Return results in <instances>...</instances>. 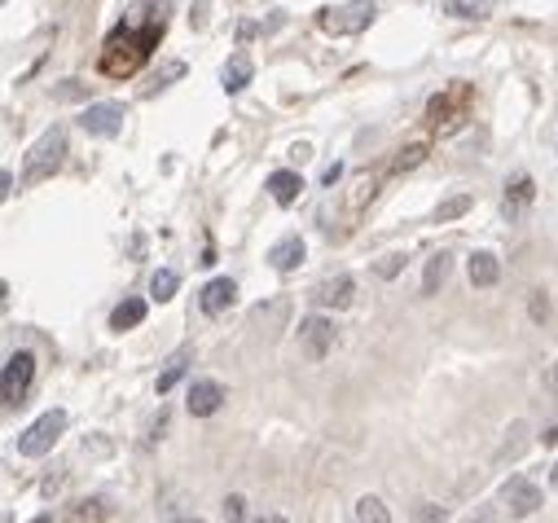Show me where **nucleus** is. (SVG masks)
I'll return each instance as SVG.
<instances>
[{"label": "nucleus", "mask_w": 558, "mask_h": 523, "mask_svg": "<svg viewBox=\"0 0 558 523\" xmlns=\"http://www.w3.org/2000/svg\"><path fill=\"white\" fill-rule=\"evenodd\" d=\"M233 299H238V282L233 277H211L203 286V295H199L207 316H220L224 308H233Z\"/></svg>", "instance_id": "10"}, {"label": "nucleus", "mask_w": 558, "mask_h": 523, "mask_svg": "<svg viewBox=\"0 0 558 523\" xmlns=\"http://www.w3.org/2000/svg\"><path fill=\"white\" fill-rule=\"evenodd\" d=\"M268 264H273L277 273H291V268H300V264H304V238H300V233H286L282 242H273Z\"/></svg>", "instance_id": "14"}, {"label": "nucleus", "mask_w": 558, "mask_h": 523, "mask_svg": "<svg viewBox=\"0 0 558 523\" xmlns=\"http://www.w3.org/2000/svg\"><path fill=\"white\" fill-rule=\"evenodd\" d=\"M185 405H190V414H194V418H211V414L224 405V387H220L216 378H199V383L190 387Z\"/></svg>", "instance_id": "9"}, {"label": "nucleus", "mask_w": 558, "mask_h": 523, "mask_svg": "<svg viewBox=\"0 0 558 523\" xmlns=\"http://www.w3.org/2000/svg\"><path fill=\"white\" fill-rule=\"evenodd\" d=\"M0 194H4V198L13 194V176H9V172H0Z\"/></svg>", "instance_id": "36"}, {"label": "nucleus", "mask_w": 558, "mask_h": 523, "mask_svg": "<svg viewBox=\"0 0 558 523\" xmlns=\"http://www.w3.org/2000/svg\"><path fill=\"white\" fill-rule=\"evenodd\" d=\"M356 519L360 523H392V510H387L378 497H360V502H356Z\"/></svg>", "instance_id": "25"}, {"label": "nucleus", "mask_w": 558, "mask_h": 523, "mask_svg": "<svg viewBox=\"0 0 558 523\" xmlns=\"http://www.w3.org/2000/svg\"><path fill=\"white\" fill-rule=\"evenodd\" d=\"M57 97H66V102H71V97H80V84H62V89H57Z\"/></svg>", "instance_id": "35"}, {"label": "nucleus", "mask_w": 558, "mask_h": 523, "mask_svg": "<svg viewBox=\"0 0 558 523\" xmlns=\"http://www.w3.org/2000/svg\"><path fill=\"white\" fill-rule=\"evenodd\" d=\"M185 369H190V357H185V352H176V357L167 361V369L158 374V383H154V392H158V396H167V392H172V387H176V383L185 378Z\"/></svg>", "instance_id": "22"}, {"label": "nucleus", "mask_w": 558, "mask_h": 523, "mask_svg": "<svg viewBox=\"0 0 558 523\" xmlns=\"http://www.w3.org/2000/svg\"><path fill=\"white\" fill-rule=\"evenodd\" d=\"M449 273H453V256H449V251H435V256L427 260V273H422V295H435V291L449 282Z\"/></svg>", "instance_id": "19"}, {"label": "nucleus", "mask_w": 558, "mask_h": 523, "mask_svg": "<svg viewBox=\"0 0 558 523\" xmlns=\"http://www.w3.org/2000/svg\"><path fill=\"white\" fill-rule=\"evenodd\" d=\"M251 75H255L251 57H247V53H233V57L224 62V71H220V84H224V93H242V89L251 84Z\"/></svg>", "instance_id": "16"}, {"label": "nucleus", "mask_w": 558, "mask_h": 523, "mask_svg": "<svg viewBox=\"0 0 558 523\" xmlns=\"http://www.w3.org/2000/svg\"><path fill=\"white\" fill-rule=\"evenodd\" d=\"M321 31L326 36H356L374 22V0H348V4H334V9H321Z\"/></svg>", "instance_id": "3"}, {"label": "nucleus", "mask_w": 558, "mask_h": 523, "mask_svg": "<svg viewBox=\"0 0 558 523\" xmlns=\"http://www.w3.org/2000/svg\"><path fill=\"white\" fill-rule=\"evenodd\" d=\"M123 102H93L84 114H80V128L89 132V137H114L119 128H123Z\"/></svg>", "instance_id": "8"}, {"label": "nucleus", "mask_w": 558, "mask_h": 523, "mask_svg": "<svg viewBox=\"0 0 558 523\" xmlns=\"http://www.w3.org/2000/svg\"><path fill=\"white\" fill-rule=\"evenodd\" d=\"M405 264H409V256H401V251H392L387 260H378V268H374V273H378L383 282H392V277H396V273H401Z\"/></svg>", "instance_id": "28"}, {"label": "nucleus", "mask_w": 558, "mask_h": 523, "mask_svg": "<svg viewBox=\"0 0 558 523\" xmlns=\"http://www.w3.org/2000/svg\"><path fill=\"white\" fill-rule=\"evenodd\" d=\"M31 523H53V519H49V515H36V519H31Z\"/></svg>", "instance_id": "39"}, {"label": "nucleus", "mask_w": 558, "mask_h": 523, "mask_svg": "<svg viewBox=\"0 0 558 523\" xmlns=\"http://www.w3.org/2000/svg\"><path fill=\"white\" fill-rule=\"evenodd\" d=\"M110 519V502L106 497H89V502H75L66 523H106Z\"/></svg>", "instance_id": "20"}, {"label": "nucleus", "mask_w": 558, "mask_h": 523, "mask_svg": "<svg viewBox=\"0 0 558 523\" xmlns=\"http://www.w3.org/2000/svg\"><path fill=\"white\" fill-rule=\"evenodd\" d=\"M532 176H514V185L506 190V203H502V211H506V220H523V211L532 207Z\"/></svg>", "instance_id": "17"}, {"label": "nucleus", "mask_w": 558, "mask_h": 523, "mask_svg": "<svg viewBox=\"0 0 558 523\" xmlns=\"http://www.w3.org/2000/svg\"><path fill=\"white\" fill-rule=\"evenodd\" d=\"M470 207H475V198H470V194H453V198H444V203L435 207V220H440V224H449V220H461V215H466Z\"/></svg>", "instance_id": "24"}, {"label": "nucleus", "mask_w": 558, "mask_h": 523, "mask_svg": "<svg viewBox=\"0 0 558 523\" xmlns=\"http://www.w3.org/2000/svg\"><path fill=\"white\" fill-rule=\"evenodd\" d=\"M339 176H343V163H330V167H326V176H321V185H334Z\"/></svg>", "instance_id": "32"}, {"label": "nucleus", "mask_w": 558, "mask_h": 523, "mask_svg": "<svg viewBox=\"0 0 558 523\" xmlns=\"http://www.w3.org/2000/svg\"><path fill=\"white\" fill-rule=\"evenodd\" d=\"M550 479H554V488H558V467H554V475H550Z\"/></svg>", "instance_id": "40"}, {"label": "nucleus", "mask_w": 558, "mask_h": 523, "mask_svg": "<svg viewBox=\"0 0 558 523\" xmlns=\"http://www.w3.org/2000/svg\"><path fill=\"white\" fill-rule=\"evenodd\" d=\"M422 158H427V146H409V150H401V155H396L392 172H413V167H418Z\"/></svg>", "instance_id": "27"}, {"label": "nucleus", "mask_w": 558, "mask_h": 523, "mask_svg": "<svg viewBox=\"0 0 558 523\" xmlns=\"http://www.w3.org/2000/svg\"><path fill=\"white\" fill-rule=\"evenodd\" d=\"M158 31H163V22H150L146 31H132V27H119V31H110V40L102 45V57H97L102 75H114V80L132 75V71H137V66L150 57L154 40H158Z\"/></svg>", "instance_id": "1"}, {"label": "nucleus", "mask_w": 558, "mask_h": 523, "mask_svg": "<svg viewBox=\"0 0 558 523\" xmlns=\"http://www.w3.org/2000/svg\"><path fill=\"white\" fill-rule=\"evenodd\" d=\"M466 277H470V286L475 291H488V286H497V277H502V264L493 251H475L470 264H466Z\"/></svg>", "instance_id": "13"}, {"label": "nucleus", "mask_w": 558, "mask_h": 523, "mask_svg": "<svg viewBox=\"0 0 558 523\" xmlns=\"http://www.w3.org/2000/svg\"><path fill=\"white\" fill-rule=\"evenodd\" d=\"M247 523H286V519H282V515H273V510H268V515H255V519H247Z\"/></svg>", "instance_id": "37"}, {"label": "nucleus", "mask_w": 558, "mask_h": 523, "mask_svg": "<svg viewBox=\"0 0 558 523\" xmlns=\"http://www.w3.org/2000/svg\"><path fill=\"white\" fill-rule=\"evenodd\" d=\"M146 321V299H123L114 313H110V330H132V325H141Z\"/></svg>", "instance_id": "21"}, {"label": "nucleus", "mask_w": 558, "mask_h": 523, "mask_svg": "<svg viewBox=\"0 0 558 523\" xmlns=\"http://www.w3.org/2000/svg\"><path fill=\"white\" fill-rule=\"evenodd\" d=\"M545 392H550V396H558V361L550 366V374H545Z\"/></svg>", "instance_id": "34"}, {"label": "nucleus", "mask_w": 558, "mask_h": 523, "mask_svg": "<svg viewBox=\"0 0 558 523\" xmlns=\"http://www.w3.org/2000/svg\"><path fill=\"white\" fill-rule=\"evenodd\" d=\"M224 523H247V497H224Z\"/></svg>", "instance_id": "29"}, {"label": "nucleus", "mask_w": 558, "mask_h": 523, "mask_svg": "<svg viewBox=\"0 0 558 523\" xmlns=\"http://www.w3.org/2000/svg\"><path fill=\"white\" fill-rule=\"evenodd\" d=\"M31 378H36V357L31 352H13L4 361V374H0V392H4V405H22L27 392H31Z\"/></svg>", "instance_id": "5"}, {"label": "nucleus", "mask_w": 558, "mask_h": 523, "mask_svg": "<svg viewBox=\"0 0 558 523\" xmlns=\"http://www.w3.org/2000/svg\"><path fill=\"white\" fill-rule=\"evenodd\" d=\"M440 519H444V510L435 502H418L413 506V523H440Z\"/></svg>", "instance_id": "30"}, {"label": "nucleus", "mask_w": 558, "mask_h": 523, "mask_svg": "<svg viewBox=\"0 0 558 523\" xmlns=\"http://www.w3.org/2000/svg\"><path fill=\"white\" fill-rule=\"evenodd\" d=\"M300 190H304V181H300V172H291V167H282V172L268 176V194H273L277 207H291V203L300 198Z\"/></svg>", "instance_id": "15"}, {"label": "nucleus", "mask_w": 558, "mask_h": 523, "mask_svg": "<svg viewBox=\"0 0 558 523\" xmlns=\"http://www.w3.org/2000/svg\"><path fill=\"white\" fill-rule=\"evenodd\" d=\"M470 97V89H453V93H444V97H431V105H427V114H431V123L435 128H449L457 119V105Z\"/></svg>", "instance_id": "18"}, {"label": "nucleus", "mask_w": 558, "mask_h": 523, "mask_svg": "<svg viewBox=\"0 0 558 523\" xmlns=\"http://www.w3.org/2000/svg\"><path fill=\"white\" fill-rule=\"evenodd\" d=\"M352 291H356V282L348 273H339V277H326V282L312 291V299H317L321 308H348V304H352Z\"/></svg>", "instance_id": "11"}, {"label": "nucleus", "mask_w": 558, "mask_h": 523, "mask_svg": "<svg viewBox=\"0 0 558 523\" xmlns=\"http://www.w3.org/2000/svg\"><path fill=\"white\" fill-rule=\"evenodd\" d=\"M176 523H203V519H176Z\"/></svg>", "instance_id": "41"}, {"label": "nucleus", "mask_w": 558, "mask_h": 523, "mask_svg": "<svg viewBox=\"0 0 558 523\" xmlns=\"http://www.w3.org/2000/svg\"><path fill=\"white\" fill-rule=\"evenodd\" d=\"M545 444H558V426L554 431H545Z\"/></svg>", "instance_id": "38"}, {"label": "nucleus", "mask_w": 558, "mask_h": 523, "mask_svg": "<svg viewBox=\"0 0 558 523\" xmlns=\"http://www.w3.org/2000/svg\"><path fill=\"white\" fill-rule=\"evenodd\" d=\"M62 163H66V132H62V128H49V132H40V141L27 150L22 185H40V181H49Z\"/></svg>", "instance_id": "2"}, {"label": "nucleus", "mask_w": 558, "mask_h": 523, "mask_svg": "<svg viewBox=\"0 0 558 523\" xmlns=\"http://www.w3.org/2000/svg\"><path fill=\"white\" fill-rule=\"evenodd\" d=\"M176 286H181V277L172 273V268H158L150 277V299H158V304H167L172 295H176Z\"/></svg>", "instance_id": "23"}, {"label": "nucleus", "mask_w": 558, "mask_h": 523, "mask_svg": "<svg viewBox=\"0 0 558 523\" xmlns=\"http://www.w3.org/2000/svg\"><path fill=\"white\" fill-rule=\"evenodd\" d=\"M300 348L308 361H326V352L334 348V321L330 316H304L300 321Z\"/></svg>", "instance_id": "7"}, {"label": "nucleus", "mask_w": 558, "mask_h": 523, "mask_svg": "<svg viewBox=\"0 0 558 523\" xmlns=\"http://www.w3.org/2000/svg\"><path fill=\"white\" fill-rule=\"evenodd\" d=\"M528 444H532V431H528V422H510V426H506V435H502V444H497V453H493V467H506V462H519Z\"/></svg>", "instance_id": "12"}, {"label": "nucleus", "mask_w": 558, "mask_h": 523, "mask_svg": "<svg viewBox=\"0 0 558 523\" xmlns=\"http://www.w3.org/2000/svg\"><path fill=\"white\" fill-rule=\"evenodd\" d=\"M541 488L528 479V475H510L506 484H502V506L510 510V519H528V515H537L541 510Z\"/></svg>", "instance_id": "6"}, {"label": "nucleus", "mask_w": 558, "mask_h": 523, "mask_svg": "<svg viewBox=\"0 0 558 523\" xmlns=\"http://www.w3.org/2000/svg\"><path fill=\"white\" fill-rule=\"evenodd\" d=\"M545 313H550V308H545V299H541V291H537V295H532V316L545 321Z\"/></svg>", "instance_id": "33"}, {"label": "nucleus", "mask_w": 558, "mask_h": 523, "mask_svg": "<svg viewBox=\"0 0 558 523\" xmlns=\"http://www.w3.org/2000/svg\"><path fill=\"white\" fill-rule=\"evenodd\" d=\"M444 13H457V18H484L488 13V0H440Z\"/></svg>", "instance_id": "26"}, {"label": "nucleus", "mask_w": 558, "mask_h": 523, "mask_svg": "<svg viewBox=\"0 0 558 523\" xmlns=\"http://www.w3.org/2000/svg\"><path fill=\"white\" fill-rule=\"evenodd\" d=\"M62 431H66V414H62V409L40 414V418L18 435V453H22V458H40V453H49L53 444L62 440Z\"/></svg>", "instance_id": "4"}, {"label": "nucleus", "mask_w": 558, "mask_h": 523, "mask_svg": "<svg viewBox=\"0 0 558 523\" xmlns=\"http://www.w3.org/2000/svg\"><path fill=\"white\" fill-rule=\"evenodd\" d=\"M466 523H497V515H493V506H479V510H475Z\"/></svg>", "instance_id": "31"}]
</instances>
